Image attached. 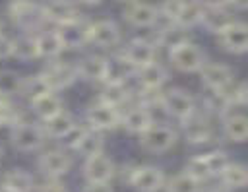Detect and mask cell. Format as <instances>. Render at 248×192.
<instances>
[{
  "label": "cell",
  "instance_id": "28",
  "mask_svg": "<svg viewBox=\"0 0 248 192\" xmlns=\"http://www.w3.org/2000/svg\"><path fill=\"white\" fill-rule=\"evenodd\" d=\"M223 134L231 142H246L248 138V120L244 114H232L223 122Z\"/></svg>",
  "mask_w": 248,
  "mask_h": 192
},
{
  "label": "cell",
  "instance_id": "44",
  "mask_svg": "<svg viewBox=\"0 0 248 192\" xmlns=\"http://www.w3.org/2000/svg\"><path fill=\"white\" fill-rule=\"evenodd\" d=\"M227 4H231V6L236 8V10H246L248 0H227Z\"/></svg>",
  "mask_w": 248,
  "mask_h": 192
},
{
  "label": "cell",
  "instance_id": "39",
  "mask_svg": "<svg viewBox=\"0 0 248 192\" xmlns=\"http://www.w3.org/2000/svg\"><path fill=\"white\" fill-rule=\"evenodd\" d=\"M182 4H184V0H163V4L159 8V14L174 21L178 12H180V8H182Z\"/></svg>",
  "mask_w": 248,
  "mask_h": 192
},
{
  "label": "cell",
  "instance_id": "25",
  "mask_svg": "<svg viewBox=\"0 0 248 192\" xmlns=\"http://www.w3.org/2000/svg\"><path fill=\"white\" fill-rule=\"evenodd\" d=\"M50 85L48 81L45 80L43 74H37V76H27V78H21V85H19V95H23L25 99L29 101H35L46 93H50Z\"/></svg>",
  "mask_w": 248,
  "mask_h": 192
},
{
  "label": "cell",
  "instance_id": "3",
  "mask_svg": "<svg viewBox=\"0 0 248 192\" xmlns=\"http://www.w3.org/2000/svg\"><path fill=\"white\" fill-rule=\"evenodd\" d=\"M161 107L165 109L167 114H170L178 120H184L196 111V101L188 91L174 87L161 95Z\"/></svg>",
  "mask_w": 248,
  "mask_h": 192
},
{
  "label": "cell",
  "instance_id": "16",
  "mask_svg": "<svg viewBox=\"0 0 248 192\" xmlns=\"http://www.w3.org/2000/svg\"><path fill=\"white\" fill-rule=\"evenodd\" d=\"M182 128H184L186 142L190 144H205L211 140V124L198 111H194L188 118L182 120Z\"/></svg>",
  "mask_w": 248,
  "mask_h": 192
},
{
  "label": "cell",
  "instance_id": "8",
  "mask_svg": "<svg viewBox=\"0 0 248 192\" xmlns=\"http://www.w3.org/2000/svg\"><path fill=\"white\" fill-rule=\"evenodd\" d=\"M219 37V45L232 54H242L248 48V29L246 23L242 21H232L231 25H227L223 31L217 33Z\"/></svg>",
  "mask_w": 248,
  "mask_h": 192
},
{
  "label": "cell",
  "instance_id": "35",
  "mask_svg": "<svg viewBox=\"0 0 248 192\" xmlns=\"http://www.w3.org/2000/svg\"><path fill=\"white\" fill-rule=\"evenodd\" d=\"M200 190H202V182L190 176L186 171L170 178L167 186V192H200Z\"/></svg>",
  "mask_w": 248,
  "mask_h": 192
},
{
  "label": "cell",
  "instance_id": "42",
  "mask_svg": "<svg viewBox=\"0 0 248 192\" xmlns=\"http://www.w3.org/2000/svg\"><path fill=\"white\" fill-rule=\"evenodd\" d=\"M81 192H112V186L108 182H89Z\"/></svg>",
  "mask_w": 248,
  "mask_h": 192
},
{
  "label": "cell",
  "instance_id": "27",
  "mask_svg": "<svg viewBox=\"0 0 248 192\" xmlns=\"http://www.w3.org/2000/svg\"><path fill=\"white\" fill-rule=\"evenodd\" d=\"M31 109H33V112L37 116H41L45 120V118H48V116L64 111V103H62V99L58 95H54V91H50V93H46V95L31 101Z\"/></svg>",
  "mask_w": 248,
  "mask_h": 192
},
{
  "label": "cell",
  "instance_id": "30",
  "mask_svg": "<svg viewBox=\"0 0 248 192\" xmlns=\"http://www.w3.org/2000/svg\"><path fill=\"white\" fill-rule=\"evenodd\" d=\"M35 39H37L39 56H43V58H54V56H58L64 50L62 41H60L56 31H45V33L37 35Z\"/></svg>",
  "mask_w": 248,
  "mask_h": 192
},
{
  "label": "cell",
  "instance_id": "50",
  "mask_svg": "<svg viewBox=\"0 0 248 192\" xmlns=\"http://www.w3.org/2000/svg\"><path fill=\"white\" fill-rule=\"evenodd\" d=\"M0 33H2V21H0Z\"/></svg>",
  "mask_w": 248,
  "mask_h": 192
},
{
  "label": "cell",
  "instance_id": "31",
  "mask_svg": "<svg viewBox=\"0 0 248 192\" xmlns=\"http://www.w3.org/2000/svg\"><path fill=\"white\" fill-rule=\"evenodd\" d=\"M105 89L101 91L99 95V101L101 103H107V105H112V107H120L122 103H126V99L130 97V89L126 87V81L122 83H114V81H105Z\"/></svg>",
  "mask_w": 248,
  "mask_h": 192
},
{
  "label": "cell",
  "instance_id": "45",
  "mask_svg": "<svg viewBox=\"0 0 248 192\" xmlns=\"http://www.w3.org/2000/svg\"><path fill=\"white\" fill-rule=\"evenodd\" d=\"M203 6H217V8H225L227 0H200Z\"/></svg>",
  "mask_w": 248,
  "mask_h": 192
},
{
  "label": "cell",
  "instance_id": "32",
  "mask_svg": "<svg viewBox=\"0 0 248 192\" xmlns=\"http://www.w3.org/2000/svg\"><path fill=\"white\" fill-rule=\"evenodd\" d=\"M4 186H8L14 192H31L35 188L33 176L23 169H12L4 176Z\"/></svg>",
  "mask_w": 248,
  "mask_h": 192
},
{
  "label": "cell",
  "instance_id": "20",
  "mask_svg": "<svg viewBox=\"0 0 248 192\" xmlns=\"http://www.w3.org/2000/svg\"><path fill=\"white\" fill-rule=\"evenodd\" d=\"M41 10H43V17L45 19H50V21H54L58 25L68 21V19H72V17H76V16H79L78 8H76V4L72 0H46L41 6Z\"/></svg>",
  "mask_w": 248,
  "mask_h": 192
},
{
  "label": "cell",
  "instance_id": "29",
  "mask_svg": "<svg viewBox=\"0 0 248 192\" xmlns=\"http://www.w3.org/2000/svg\"><path fill=\"white\" fill-rule=\"evenodd\" d=\"M219 176H221V182L227 184L231 190L244 188L246 182H248V173H246V165L244 163H232V161H229V165L223 169V173Z\"/></svg>",
  "mask_w": 248,
  "mask_h": 192
},
{
  "label": "cell",
  "instance_id": "12",
  "mask_svg": "<svg viewBox=\"0 0 248 192\" xmlns=\"http://www.w3.org/2000/svg\"><path fill=\"white\" fill-rule=\"evenodd\" d=\"M200 76H202V83L209 91L225 89L232 81V70L221 62H205L200 68Z\"/></svg>",
  "mask_w": 248,
  "mask_h": 192
},
{
  "label": "cell",
  "instance_id": "46",
  "mask_svg": "<svg viewBox=\"0 0 248 192\" xmlns=\"http://www.w3.org/2000/svg\"><path fill=\"white\" fill-rule=\"evenodd\" d=\"M81 4H87V6H97V4H101L103 0H79Z\"/></svg>",
  "mask_w": 248,
  "mask_h": 192
},
{
  "label": "cell",
  "instance_id": "37",
  "mask_svg": "<svg viewBox=\"0 0 248 192\" xmlns=\"http://www.w3.org/2000/svg\"><path fill=\"white\" fill-rule=\"evenodd\" d=\"M203 161H205V167L209 171V176H219L223 173V169L229 165V157L221 149H215V151L205 153L203 155Z\"/></svg>",
  "mask_w": 248,
  "mask_h": 192
},
{
  "label": "cell",
  "instance_id": "18",
  "mask_svg": "<svg viewBox=\"0 0 248 192\" xmlns=\"http://www.w3.org/2000/svg\"><path fill=\"white\" fill-rule=\"evenodd\" d=\"M157 14L159 12L155 6L141 2V0H136V2H130L128 8L124 10V19L136 27H153Z\"/></svg>",
  "mask_w": 248,
  "mask_h": 192
},
{
  "label": "cell",
  "instance_id": "15",
  "mask_svg": "<svg viewBox=\"0 0 248 192\" xmlns=\"http://www.w3.org/2000/svg\"><path fill=\"white\" fill-rule=\"evenodd\" d=\"M112 175H114V163L103 153L87 157L83 163V176L87 182H108Z\"/></svg>",
  "mask_w": 248,
  "mask_h": 192
},
{
  "label": "cell",
  "instance_id": "21",
  "mask_svg": "<svg viewBox=\"0 0 248 192\" xmlns=\"http://www.w3.org/2000/svg\"><path fill=\"white\" fill-rule=\"evenodd\" d=\"M120 124L130 132V134H141L145 128H149L153 124V116H151V111L147 107H141V105H136L132 107L122 118H120Z\"/></svg>",
  "mask_w": 248,
  "mask_h": 192
},
{
  "label": "cell",
  "instance_id": "6",
  "mask_svg": "<svg viewBox=\"0 0 248 192\" xmlns=\"http://www.w3.org/2000/svg\"><path fill=\"white\" fill-rule=\"evenodd\" d=\"M128 182L136 192H157L165 184V175L155 165H143V167H136L130 173Z\"/></svg>",
  "mask_w": 248,
  "mask_h": 192
},
{
  "label": "cell",
  "instance_id": "11",
  "mask_svg": "<svg viewBox=\"0 0 248 192\" xmlns=\"http://www.w3.org/2000/svg\"><path fill=\"white\" fill-rule=\"evenodd\" d=\"M120 118L122 114L118 112V107L101 101L87 109V122L95 130H114L120 124Z\"/></svg>",
  "mask_w": 248,
  "mask_h": 192
},
{
  "label": "cell",
  "instance_id": "40",
  "mask_svg": "<svg viewBox=\"0 0 248 192\" xmlns=\"http://www.w3.org/2000/svg\"><path fill=\"white\" fill-rule=\"evenodd\" d=\"M12 50H14V41L6 35L0 33V60L4 58H10L12 56Z\"/></svg>",
  "mask_w": 248,
  "mask_h": 192
},
{
  "label": "cell",
  "instance_id": "19",
  "mask_svg": "<svg viewBox=\"0 0 248 192\" xmlns=\"http://www.w3.org/2000/svg\"><path fill=\"white\" fill-rule=\"evenodd\" d=\"M41 128H43L45 136L54 138V140H60V138H68L76 130V120H74V116L70 112L60 111V112L45 118Z\"/></svg>",
  "mask_w": 248,
  "mask_h": 192
},
{
  "label": "cell",
  "instance_id": "48",
  "mask_svg": "<svg viewBox=\"0 0 248 192\" xmlns=\"http://www.w3.org/2000/svg\"><path fill=\"white\" fill-rule=\"evenodd\" d=\"M2 153H4V147H2V145H0V157H2Z\"/></svg>",
  "mask_w": 248,
  "mask_h": 192
},
{
  "label": "cell",
  "instance_id": "14",
  "mask_svg": "<svg viewBox=\"0 0 248 192\" xmlns=\"http://www.w3.org/2000/svg\"><path fill=\"white\" fill-rule=\"evenodd\" d=\"M43 76L48 81L52 91L66 89L78 80V66L76 64H68V62H52V64L46 66Z\"/></svg>",
  "mask_w": 248,
  "mask_h": 192
},
{
  "label": "cell",
  "instance_id": "49",
  "mask_svg": "<svg viewBox=\"0 0 248 192\" xmlns=\"http://www.w3.org/2000/svg\"><path fill=\"white\" fill-rule=\"evenodd\" d=\"M120 2H128L130 4V2H136V0H120Z\"/></svg>",
  "mask_w": 248,
  "mask_h": 192
},
{
  "label": "cell",
  "instance_id": "22",
  "mask_svg": "<svg viewBox=\"0 0 248 192\" xmlns=\"http://www.w3.org/2000/svg\"><path fill=\"white\" fill-rule=\"evenodd\" d=\"M78 66V78L85 81H105L107 78V58L103 56H85Z\"/></svg>",
  "mask_w": 248,
  "mask_h": 192
},
{
  "label": "cell",
  "instance_id": "36",
  "mask_svg": "<svg viewBox=\"0 0 248 192\" xmlns=\"http://www.w3.org/2000/svg\"><path fill=\"white\" fill-rule=\"evenodd\" d=\"M21 76L14 70H0V95L2 97H14L19 93Z\"/></svg>",
  "mask_w": 248,
  "mask_h": 192
},
{
  "label": "cell",
  "instance_id": "24",
  "mask_svg": "<svg viewBox=\"0 0 248 192\" xmlns=\"http://www.w3.org/2000/svg\"><path fill=\"white\" fill-rule=\"evenodd\" d=\"M232 21H234V17L225 8H217V6H203V14H202V19H200V23L211 33L223 31Z\"/></svg>",
  "mask_w": 248,
  "mask_h": 192
},
{
  "label": "cell",
  "instance_id": "38",
  "mask_svg": "<svg viewBox=\"0 0 248 192\" xmlns=\"http://www.w3.org/2000/svg\"><path fill=\"white\" fill-rule=\"evenodd\" d=\"M186 173L190 175V176H194L196 180H207L209 178V171H207V167H205V161H203V155H196V157H192L190 161H188V165H186Z\"/></svg>",
  "mask_w": 248,
  "mask_h": 192
},
{
  "label": "cell",
  "instance_id": "2",
  "mask_svg": "<svg viewBox=\"0 0 248 192\" xmlns=\"http://www.w3.org/2000/svg\"><path fill=\"white\" fill-rule=\"evenodd\" d=\"M176 144V132L167 124H151L140 134V145L151 153H163Z\"/></svg>",
  "mask_w": 248,
  "mask_h": 192
},
{
  "label": "cell",
  "instance_id": "47",
  "mask_svg": "<svg viewBox=\"0 0 248 192\" xmlns=\"http://www.w3.org/2000/svg\"><path fill=\"white\" fill-rule=\"evenodd\" d=\"M0 192H14V190H10L8 186H4V184H2V186H0Z\"/></svg>",
  "mask_w": 248,
  "mask_h": 192
},
{
  "label": "cell",
  "instance_id": "23",
  "mask_svg": "<svg viewBox=\"0 0 248 192\" xmlns=\"http://www.w3.org/2000/svg\"><path fill=\"white\" fill-rule=\"evenodd\" d=\"M167 78H169V74H167L165 66L159 64L157 60H153V62H149V64H145V66L136 70V80H138L140 87H153V89H157V87H161L167 81Z\"/></svg>",
  "mask_w": 248,
  "mask_h": 192
},
{
  "label": "cell",
  "instance_id": "1",
  "mask_svg": "<svg viewBox=\"0 0 248 192\" xmlns=\"http://www.w3.org/2000/svg\"><path fill=\"white\" fill-rule=\"evenodd\" d=\"M169 58H170V64L180 72H200V68L205 64V52L190 41L170 47Z\"/></svg>",
  "mask_w": 248,
  "mask_h": 192
},
{
  "label": "cell",
  "instance_id": "33",
  "mask_svg": "<svg viewBox=\"0 0 248 192\" xmlns=\"http://www.w3.org/2000/svg\"><path fill=\"white\" fill-rule=\"evenodd\" d=\"M12 56L19 58V60H33L39 58V50H37V39L33 35H23L19 39L14 41V50Z\"/></svg>",
  "mask_w": 248,
  "mask_h": 192
},
{
  "label": "cell",
  "instance_id": "4",
  "mask_svg": "<svg viewBox=\"0 0 248 192\" xmlns=\"http://www.w3.org/2000/svg\"><path fill=\"white\" fill-rule=\"evenodd\" d=\"M45 132L39 124H33V122H19L16 126H12V132H10V140L14 144L16 149L19 151H33V149H39L45 142Z\"/></svg>",
  "mask_w": 248,
  "mask_h": 192
},
{
  "label": "cell",
  "instance_id": "17",
  "mask_svg": "<svg viewBox=\"0 0 248 192\" xmlns=\"http://www.w3.org/2000/svg\"><path fill=\"white\" fill-rule=\"evenodd\" d=\"M74 149L81 155V157H93L97 153H103V145H105V140H103V134L101 130H95V128H83L78 132L76 140L72 142Z\"/></svg>",
  "mask_w": 248,
  "mask_h": 192
},
{
  "label": "cell",
  "instance_id": "43",
  "mask_svg": "<svg viewBox=\"0 0 248 192\" xmlns=\"http://www.w3.org/2000/svg\"><path fill=\"white\" fill-rule=\"evenodd\" d=\"M205 192H232V190H231L227 184H223V182H221V184H211Z\"/></svg>",
  "mask_w": 248,
  "mask_h": 192
},
{
  "label": "cell",
  "instance_id": "26",
  "mask_svg": "<svg viewBox=\"0 0 248 192\" xmlns=\"http://www.w3.org/2000/svg\"><path fill=\"white\" fill-rule=\"evenodd\" d=\"M202 14H203V4L200 0H184L174 23L180 25L182 29H190V27L200 23Z\"/></svg>",
  "mask_w": 248,
  "mask_h": 192
},
{
  "label": "cell",
  "instance_id": "7",
  "mask_svg": "<svg viewBox=\"0 0 248 192\" xmlns=\"http://www.w3.org/2000/svg\"><path fill=\"white\" fill-rule=\"evenodd\" d=\"M155 56H157V43H151L147 39H134L122 50V58L128 62L130 68L136 70L153 62Z\"/></svg>",
  "mask_w": 248,
  "mask_h": 192
},
{
  "label": "cell",
  "instance_id": "5",
  "mask_svg": "<svg viewBox=\"0 0 248 192\" xmlns=\"http://www.w3.org/2000/svg\"><path fill=\"white\" fill-rule=\"evenodd\" d=\"M56 33H58L64 48H81L87 43L89 21L85 17H81V16H76V17L60 23Z\"/></svg>",
  "mask_w": 248,
  "mask_h": 192
},
{
  "label": "cell",
  "instance_id": "13",
  "mask_svg": "<svg viewBox=\"0 0 248 192\" xmlns=\"http://www.w3.org/2000/svg\"><path fill=\"white\" fill-rule=\"evenodd\" d=\"M37 167H39V171H41L45 176H48V178H58V176H62V175H66V173L70 171L72 159H70V155H68L66 151H62V149H52V151H46V153H43V155L39 157Z\"/></svg>",
  "mask_w": 248,
  "mask_h": 192
},
{
  "label": "cell",
  "instance_id": "34",
  "mask_svg": "<svg viewBox=\"0 0 248 192\" xmlns=\"http://www.w3.org/2000/svg\"><path fill=\"white\" fill-rule=\"evenodd\" d=\"M128 62L122 58V54L107 58V78L105 81H114V83H122L130 78V70H128Z\"/></svg>",
  "mask_w": 248,
  "mask_h": 192
},
{
  "label": "cell",
  "instance_id": "10",
  "mask_svg": "<svg viewBox=\"0 0 248 192\" xmlns=\"http://www.w3.org/2000/svg\"><path fill=\"white\" fill-rule=\"evenodd\" d=\"M118 41H120V29L112 19H99L95 23H89L87 43L99 48H110Z\"/></svg>",
  "mask_w": 248,
  "mask_h": 192
},
{
  "label": "cell",
  "instance_id": "41",
  "mask_svg": "<svg viewBox=\"0 0 248 192\" xmlns=\"http://www.w3.org/2000/svg\"><path fill=\"white\" fill-rule=\"evenodd\" d=\"M37 192H68V190L64 184H60L56 178H52V180H46L45 184H41L37 188Z\"/></svg>",
  "mask_w": 248,
  "mask_h": 192
},
{
  "label": "cell",
  "instance_id": "9",
  "mask_svg": "<svg viewBox=\"0 0 248 192\" xmlns=\"http://www.w3.org/2000/svg\"><path fill=\"white\" fill-rule=\"evenodd\" d=\"M10 16L12 21L23 29H35L39 21H43V10L39 4H33L31 0H14L10 4Z\"/></svg>",
  "mask_w": 248,
  "mask_h": 192
}]
</instances>
